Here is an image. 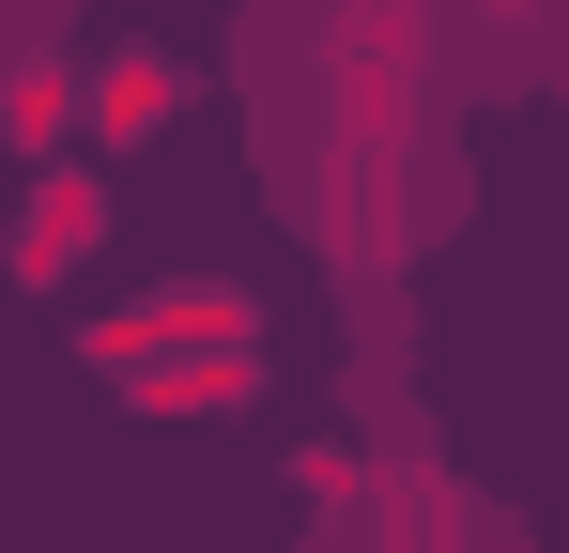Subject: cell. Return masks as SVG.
I'll return each mask as SVG.
<instances>
[{
  "mask_svg": "<svg viewBox=\"0 0 569 553\" xmlns=\"http://www.w3.org/2000/svg\"><path fill=\"white\" fill-rule=\"evenodd\" d=\"M292 553H539V523H523L492 476L431 461V476H355V492H323V507L292 523Z\"/></svg>",
  "mask_w": 569,
  "mask_h": 553,
  "instance_id": "7a4b0ae2",
  "label": "cell"
},
{
  "mask_svg": "<svg viewBox=\"0 0 569 553\" xmlns=\"http://www.w3.org/2000/svg\"><path fill=\"white\" fill-rule=\"evenodd\" d=\"M170 108H186V78H170V62H108V78H93V139H154Z\"/></svg>",
  "mask_w": 569,
  "mask_h": 553,
  "instance_id": "8992f818",
  "label": "cell"
},
{
  "mask_svg": "<svg viewBox=\"0 0 569 553\" xmlns=\"http://www.w3.org/2000/svg\"><path fill=\"white\" fill-rule=\"evenodd\" d=\"M231 123L262 215L323 262L355 354L416 369V262L477 215V108L431 0H231Z\"/></svg>",
  "mask_w": 569,
  "mask_h": 553,
  "instance_id": "6da1fadb",
  "label": "cell"
},
{
  "mask_svg": "<svg viewBox=\"0 0 569 553\" xmlns=\"http://www.w3.org/2000/svg\"><path fill=\"white\" fill-rule=\"evenodd\" d=\"M462 108H569V0H431Z\"/></svg>",
  "mask_w": 569,
  "mask_h": 553,
  "instance_id": "3957f363",
  "label": "cell"
},
{
  "mask_svg": "<svg viewBox=\"0 0 569 553\" xmlns=\"http://www.w3.org/2000/svg\"><path fill=\"white\" fill-rule=\"evenodd\" d=\"M78 247H93V184H78L62 154H47V170H31V231H16V276L47 292V276L78 262Z\"/></svg>",
  "mask_w": 569,
  "mask_h": 553,
  "instance_id": "5b68a950",
  "label": "cell"
},
{
  "mask_svg": "<svg viewBox=\"0 0 569 553\" xmlns=\"http://www.w3.org/2000/svg\"><path fill=\"white\" fill-rule=\"evenodd\" d=\"M0 62H16V139L31 170L62 154V62H78V0H0Z\"/></svg>",
  "mask_w": 569,
  "mask_h": 553,
  "instance_id": "277c9868",
  "label": "cell"
}]
</instances>
